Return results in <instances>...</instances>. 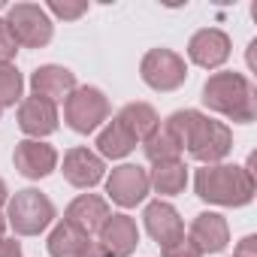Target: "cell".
<instances>
[{
    "instance_id": "obj_26",
    "label": "cell",
    "mask_w": 257,
    "mask_h": 257,
    "mask_svg": "<svg viewBox=\"0 0 257 257\" xmlns=\"http://www.w3.org/2000/svg\"><path fill=\"white\" fill-rule=\"evenodd\" d=\"M49 10H52L55 16H61V19H79L82 13H88V4H67V0L61 4V0H55Z\"/></svg>"
},
{
    "instance_id": "obj_28",
    "label": "cell",
    "mask_w": 257,
    "mask_h": 257,
    "mask_svg": "<svg viewBox=\"0 0 257 257\" xmlns=\"http://www.w3.org/2000/svg\"><path fill=\"white\" fill-rule=\"evenodd\" d=\"M0 257H22V248H19V242H13V239H4V242H0Z\"/></svg>"
},
{
    "instance_id": "obj_5",
    "label": "cell",
    "mask_w": 257,
    "mask_h": 257,
    "mask_svg": "<svg viewBox=\"0 0 257 257\" xmlns=\"http://www.w3.org/2000/svg\"><path fill=\"white\" fill-rule=\"evenodd\" d=\"M64 115L76 134H91L109 118V103L97 88H76L64 103Z\"/></svg>"
},
{
    "instance_id": "obj_21",
    "label": "cell",
    "mask_w": 257,
    "mask_h": 257,
    "mask_svg": "<svg viewBox=\"0 0 257 257\" xmlns=\"http://www.w3.org/2000/svg\"><path fill=\"white\" fill-rule=\"evenodd\" d=\"M146 155H149V161H155V164H170V161H179V155H182V143L167 131H158L146 140Z\"/></svg>"
},
{
    "instance_id": "obj_22",
    "label": "cell",
    "mask_w": 257,
    "mask_h": 257,
    "mask_svg": "<svg viewBox=\"0 0 257 257\" xmlns=\"http://www.w3.org/2000/svg\"><path fill=\"white\" fill-rule=\"evenodd\" d=\"M134 146H137V140L127 134L118 121H112L106 131L97 137V149H100V155H106V158H124Z\"/></svg>"
},
{
    "instance_id": "obj_6",
    "label": "cell",
    "mask_w": 257,
    "mask_h": 257,
    "mask_svg": "<svg viewBox=\"0 0 257 257\" xmlns=\"http://www.w3.org/2000/svg\"><path fill=\"white\" fill-rule=\"evenodd\" d=\"M13 37L19 46H28V49H40L52 40V22L46 16L43 7L37 4H16L10 10V19H7Z\"/></svg>"
},
{
    "instance_id": "obj_29",
    "label": "cell",
    "mask_w": 257,
    "mask_h": 257,
    "mask_svg": "<svg viewBox=\"0 0 257 257\" xmlns=\"http://www.w3.org/2000/svg\"><path fill=\"white\" fill-rule=\"evenodd\" d=\"M7 203V185H4V179H0V206Z\"/></svg>"
},
{
    "instance_id": "obj_20",
    "label": "cell",
    "mask_w": 257,
    "mask_h": 257,
    "mask_svg": "<svg viewBox=\"0 0 257 257\" xmlns=\"http://www.w3.org/2000/svg\"><path fill=\"white\" fill-rule=\"evenodd\" d=\"M185 182H188V170L182 161L155 164V173L149 179V185H155L158 194H179V191H185Z\"/></svg>"
},
{
    "instance_id": "obj_10",
    "label": "cell",
    "mask_w": 257,
    "mask_h": 257,
    "mask_svg": "<svg viewBox=\"0 0 257 257\" xmlns=\"http://www.w3.org/2000/svg\"><path fill=\"white\" fill-rule=\"evenodd\" d=\"M55 164H58L55 149L46 146V143H40V140H25V143L16 146V167H19V173L28 176V179H43V176H49V173L55 170Z\"/></svg>"
},
{
    "instance_id": "obj_30",
    "label": "cell",
    "mask_w": 257,
    "mask_h": 257,
    "mask_svg": "<svg viewBox=\"0 0 257 257\" xmlns=\"http://www.w3.org/2000/svg\"><path fill=\"white\" fill-rule=\"evenodd\" d=\"M4 227H7V224H4V218H0V242H4Z\"/></svg>"
},
{
    "instance_id": "obj_17",
    "label": "cell",
    "mask_w": 257,
    "mask_h": 257,
    "mask_svg": "<svg viewBox=\"0 0 257 257\" xmlns=\"http://www.w3.org/2000/svg\"><path fill=\"white\" fill-rule=\"evenodd\" d=\"M19 124L31 137H46L58 127V109H55V103H49L43 97H28L19 109Z\"/></svg>"
},
{
    "instance_id": "obj_19",
    "label": "cell",
    "mask_w": 257,
    "mask_h": 257,
    "mask_svg": "<svg viewBox=\"0 0 257 257\" xmlns=\"http://www.w3.org/2000/svg\"><path fill=\"white\" fill-rule=\"evenodd\" d=\"M91 245H94L91 236L82 233V230H76L67 221L61 227H55V233L49 236V254L52 257H85Z\"/></svg>"
},
{
    "instance_id": "obj_24",
    "label": "cell",
    "mask_w": 257,
    "mask_h": 257,
    "mask_svg": "<svg viewBox=\"0 0 257 257\" xmlns=\"http://www.w3.org/2000/svg\"><path fill=\"white\" fill-rule=\"evenodd\" d=\"M16 52H19V43L13 37L10 25L0 19V64H10V58H16Z\"/></svg>"
},
{
    "instance_id": "obj_3",
    "label": "cell",
    "mask_w": 257,
    "mask_h": 257,
    "mask_svg": "<svg viewBox=\"0 0 257 257\" xmlns=\"http://www.w3.org/2000/svg\"><path fill=\"white\" fill-rule=\"evenodd\" d=\"M197 194L218 206H245L254 197V176L248 167H206L197 173Z\"/></svg>"
},
{
    "instance_id": "obj_27",
    "label": "cell",
    "mask_w": 257,
    "mask_h": 257,
    "mask_svg": "<svg viewBox=\"0 0 257 257\" xmlns=\"http://www.w3.org/2000/svg\"><path fill=\"white\" fill-rule=\"evenodd\" d=\"M233 257H257V239H254V236H245Z\"/></svg>"
},
{
    "instance_id": "obj_25",
    "label": "cell",
    "mask_w": 257,
    "mask_h": 257,
    "mask_svg": "<svg viewBox=\"0 0 257 257\" xmlns=\"http://www.w3.org/2000/svg\"><path fill=\"white\" fill-rule=\"evenodd\" d=\"M164 257H203V254H200V248L191 239H179L176 245L164 248Z\"/></svg>"
},
{
    "instance_id": "obj_2",
    "label": "cell",
    "mask_w": 257,
    "mask_h": 257,
    "mask_svg": "<svg viewBox=\"0 0 257 257\" xmlns=\"http://www.w3.org/2000/svg\"><path fill=\"white\" fill-rule=\"evenodd\" d=\"M203 103L233 121H242V124L254 121V115H257L254 88L239 73H215L203 88Z\"/></svg>"
},
{
    "instance_id": "obj_13",
    "label": "cell",
    "mask_w": 257,
    "mask_h": 257,
    "mask_svg": "<svg viewBox=\"0 0 257 257\" xmlns=\"http://www.w3.org/2000/svg\"><path fill=\"white\" fill-rule=\"evenodd\" d=\"M188 55H191V61L200 64V67H218V64H224L227 55H230V40H227V34H221V31H215V28H206V31H200V34L191 37Z\"/></svg>"
},
{
    "instance_id": "obj_23",
    "label": "cell",
    "mask_w": 257,
    "mask_h": 257,
    "mask_svg": "<svg viewBox=\"0 0 257 257\" xmlns=\"http://www.w3.org/2000/svg\"><path fill=\"white\" fill-rule=\"evenodd\" d=\"M22 73L13 64H0V106H10L22 97Z\"/></svg>"
},
{
    "instance_id": "obj_14",
    "label": "cell",
    "mask_w": 257,
    "mask_h": 257,
    "mask_svg": "<svg viewBox=\"0 0 257 257\" xmlns=\"http://www.w3.org/2000/svg\"><path fill=\"white\" fill-rule=\"evenodd\" d=\"M106 221H109V206H106V200H100L94 194H82L67 209V224H73L76 230H82L88 236L91 233H100V227Z\"/></svg>"
},
{
    "instance_id": "obj_8",
    "label": "cell",
    "mask_w": 257,
    "mask_h": 257,
    "mask_svg": "<svg viewBox=\"0 0 257 257\" xmlns=\"http://www.w3.org/2000/svg\"><path fill=\"white\" fill-rule=\"evenodd\" d=\"M149 188H152L149 185V173L143 167H137V164H124V167L112 170V176L106 182V191H109V197L118 206H137V203H143L146 194H149Z\"/></svg>"
},
{
    "instance_id": "obj_16",
    "label": "cell",
    "mask_w": 257,
    "mask_h": 257,
    "mask_svg": "<svg viewBox=\"0 0 257 257\" xmlns=\"http://www.w3.org/2000/svg\"><path fill=\"white\" fill-rule=\"evenodd\" d=\"M103 161L88 149H73L64 158V179L76 188H91L103 179Z\"/></svg>"
},
{
    "instance_id": "obj_18",
    "label": "cell",
    "mask_w": 257,
    "mask_h": 257,
    "mask_svg": "<svg viewBox=\"0 0 257 257\" xmlns=\"http://www.w3.org/2000/svg\"><path fill=\"white\" fill-rule=\"evenodd\" d=\"M115 121H118L137 143H140V140H149V137L158 131V112H155L149 103H131V106H124Z\"/></svg>"
},
{
    "instance_id": "obj_4",
    "label": "cell",
    "mask_w": 257,
    "mask_h": 257,
    "mask_svg": "<svg viewBox=\"0 0 257 257\" xmlns=\"http://www.w3.org/2000/svg\"><path fill=\"white\" fill-rule=\"evenodd\" d=\"M55 218V206L49 203L46 194L28 188V191H19L13 200H10V224L16 227V233L22 236H34L40 230H46Z\"/></svg>"
},
{
    "instance_id": "obj_11",
    "label": "cell",
    "mask_w": 257,
    "mask_h": 257,
    "mask_svg": "<svg viewBox=\"0 0 257 257\" xmlns=\"http://www.w3.org/2000/svg\"><path fill=\"white\" fill-rule=\"evenodd\" d=\"M188 239L200 248V254H215V251L227 248V242H230V230H227V221H224L221 215H215V212H203V215L194 218V224H191V236H188Z\"/></svg>"
},
{
    "instance_id": "obj_15",
    "label": "cell",
    "mask_w": 257,
    "mask_h": 257,
    "mask_svg": "<svg viewBox=\"0 0 257 257\" xmlns=\"http://www.w3.org/2000/svg\"><path fill=\"white\" fill-rule=\"evenodd\" d=\"M31 88H34V97L58 103L76 91V76L64 67H40L31 79Z\"/></svg>"
},
{
    "instance_id": "obj_1",
    "label": "cell",
    "mask_w": 257,
    "mask_h": 257,
    "mask_svg": "<svg viewBox=\"0 0 257 257\" xmlns=\"http://www.w3.org/2000/svg\"><path fill=\"white\" fill-rule=\"evenodd\" d=\"M167 131L182 143V149L188 146L191 158H197L203 164H215V161L227 158V152L233 146V137L221 121H212V118H206L194 109L170 115Z\"/></svg>"
},
{
    "instance_id": "obj_7",
    "label": "cell",
    "mask_w": 257,
    "mask_h": 257,
    "mask_svg": "<svg viewBox=\"0 0 257 257\" xmlns=\"http://www.w3.org/2000/svg\"><path fill=\"white\" fill-rule=\"evenodd\" d=\"M185 76H188L185 61L170 49H152L143 58V79L155 91H173L185 82Z\"/></svg>"
},
{
    "instance_id": "obj_9",
    "label": "cell",
    "mask_w": 257,
    "mask_h": 257,
    "mask_svg": "<svg viewBox=\"0 0 257 257\" xmlns=\"http://www.w3.org/2000/svg\"><path fill=\"white\" fill-rule=\"evenodd\" d=\"M146 227H149L152 239L161 242V248H170L179 239H185V224H182L179 212L170 203H161V200L146 209Z\"/></svg>"
},
{
    "instance_id": "obj_12",
    "label": "cell",
    "mask_w": 257,
    "mask_h": 257,
    "mask_svg": "<svg viewBox=\"0 0 257 257\" xmlns=\"http://www.w3.org/2000/svg\"><path fill=\"white\" fill-rule=\"evenodd\" d=\"M137 242H140L137 224H134V218H127V215H109V221L100 227V245L112 257L131 254L137 248Z\"/></svg>"
}]
</instances>
